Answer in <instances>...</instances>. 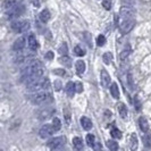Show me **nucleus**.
<instances>
[{
    "instance_id": "nucleus-12",
    "label": "nucleus",
    "mask_w": 151,
    "mask_h": 151,
    "mask_svg": "<svg viewBox=\"0 0 151 151\" xmlns=\"http://www.w3.org/2000/svg\"><path fill=\"white\" fill-rule=\"evenodd\" d=\"M26 45V40L24 37H19L18 39H16L15 42H14V45H13V50H15V51H19V50H22L24 49V47Z\"/></svg>"
},
{
    "instance_id": "nucleus-1",
    "label": "nucleus",
    "mask_w": 151,
    "mask_h": 151,
    "mask_svg": "<svg viewBox=\"0 0 151 151\" xmlns=\"http://www.w3.org/2000/svg\"><path fill=\"white\" fill-rule=\"evenodd\" d=\"M52 101V96L50 92H39L37 94L31 97V102L34 105H43L47 102H51Z\"/></svg>"
},
{
    "instance_id": "nucleus-18",
    "label": "nucleus",
    "mask_w": 151,
    "mask_h": 151,
    "mask_svg": "<svg viewBox=\"0 0 151 151\" xmlns=\"http://www.w3.org/2000/svg\"><path fill=\"white\" fill-rule=\"evenodd\" d=\"M137 144H139V141H137V136H136L135 133H133L131 135V140H129V148L132 151H135L137 149Z\"/></svg>"
},
{
    "instance_id": "nucleus-38",
    "label": "nucleus",
    "mask_w": 151,
    "mask_h": 151,
    "mask_svg": "<svg viewBox=\"0 0 151 151\" xmlns=\"http://www.w3.org/2000/svg\"><path fill=\"white\" fill-rule=\"evenodd\" d=\"M64 117H65V119L67 122V124H69V122H70V114H69V110H68V109H65V110H64Z\"/></svg>"
},
{
    "instance_id": "nucleus-39",
    "label": "nucleus",
    "mask_w": 151,
    "mask_h": 151,
    "mask_svg": "<svg viewBox=\"0 0 151 151\" xmlns=\"http://www.w3.org/2000/svg\"><path fill=\"white\" fill-rule=\"evenodd\" d=\"M83 91V85L81 82H78V83L76 84V92H78V93H81Z\"/></svg>"
},
{
    "instance_id": "nucleus-24",
    "label": "nucleus",
    "mask_w": 151,
    "mask_h": 151,
    "mask_svg": "<svg viewBox=\"0 0 151 151\" xmlns=\"http://www.w3.org/2000/svg\"><path fill=\"white\" fill-rule=\"evenodd\" d=\"M73 145H74V148H75L76 150H82L83 149V141H82V139H80V137H74L73 139Z\"/></svg>"
},
{
    "instance_id": "nucleus-35",
    "label": "nucleus",
    "mask_w": 151,
    "mask_h": 151,
    "mask_svg": "<svg viewBox=\"0 0 151 151\" xmlns=\"http://www.w3.org/2000/svg\"><path fill=\"white\" fill-rule=\"evenodd\" d=\"M143 142H144V145H145V147L150 148V147H151V135H145V136H144Z\"/></svg>"
},
{
    "instance_id": "nucleus-9",
    "label": "nucleus",
    "mask_w": 151,
    "mask_h": 151,
    "mask_svg": "<svg viewBox=\"0 0 151 151\" xmlns=\"http://www.w3.org/2000/svg\"><path fill=\"white\" fill-rule=\"evenodd\" d=\"M53 132H55V129H53L52 125L45 124V125H43V126L41 127L40 132H39V134H40V136H41L42 139H47V137H49V136L52 135Z\"/></svg>"
},
{
    "instance_id": "nucleus-8",
    "label": "nucleus",
    "mask_w": 151,
    "mask_h": 151,
    "mask_svg": "<svg viewBox=\"0 0 151 151\" xmlns=\"http://www.w3.org/2000/svg\"><path fill=\"white\" fill-rule=\"evenodd\" d=\"M119 15H121V17L124 18V21H126V19H133L132 17L134 16V9L132 7H129V6H123L121 8Z\"/></svg>"
},
{
    "instance_id": "nucleus-31",
    "label": "nucleus",
    "mask_w": 151,
    "mask_h": 151,
    "mask_svg": "<svg viewBox=\"0 0 151 151\" xmlns=\"http://www.w3.org/2000/svg\"><path fill=\"white\" fill-rule=\"evenodd\" d=\"M74 52H75L76 56H78V57H83L84 55H85V50H84L82 47L76 45L75 48H74Z\"/></svg>"
},
{
    "instance_id": "nucleus-43",
    "label": "nucleus",
    "mask_w": 151,
    "mask_h": 151,
    "mask_svg": "<svg viewBox=\"0 0 151 151\" xmlns=\"http://www.w3.org/2000/svg\"><path fill=\"white\" fill-rule=\"evenodd\" d=\"M100 148H101V144H100V143L94 144V149H96V150H100Z\"/></svg>"
},
{
    "instance_id": "nucleus-26",
    "label": "nucleus",
    "mask_w": 151,
    "mask_h": 151,
    "mask_svg": "<svg viewBox=\"0 0 151 151\" xmlns=\"http://www.w3.org/2000/svg\"><path fill=\"white\" fill-rule=\"evenodd\" d=\"M59 61H60L64 66H66V67H72V59H70L69 57H67V56L60 57V58H59Z\"/></svg>"
},
{
    "instance_id": "nucleus-41",
    "label": "nucleus",
    "mask_w": 151,
    "mask_h": 151,
    "mask_svg": "<svg viewBox=\"0 0 151 151\" xmlns=\"http://www.w3.org/2000/svg\"><path fill=\"white\" fill-rule=\"evenodd\" d=\"M31 2H32L35 7H39V6H40V4H41V2H40V0H31Z\"/></svg>"
},
{
    "instance_id": "nucleus-44",
    "label": "nucleus",
    "mask_w": 151,
    "mask_h": 151,
    "mask_svg": "<svg viewBox=\"0 0 151 151\" xmlns=\"http://www.w3.org/2000/svg\"><path fill=\"white\" fill-rule=\"evenodd\" d=\"M53 151H65L64 149H61V148H58V149H56V150H53Z\"/></svg>"
},
{
    "instance_id": "nucleus-33",
    "label": "nucleus",
    "mask_w": 151,
    "mask_h": 151,
    "mask_svg": "<svg viewBox=\"0 0 151 151\" xmlns=\"http://www.w3.org/2000/svg\"><path fill=\"white\" fill-rule=\"evenodd\" d=\"M58 51L60 55H64V56H66L68 52V48H67V45L66 43H63V45L59 47V49H58Z\"/></svg>"
},
{
    "instance_id": "nucleus-34",
    "label": "nucleus",
    "mask_w": 151,
    "mask_h": 151,
    "mask_svg": "<svg viewBox=\"0 0 151 151\" xmlns=\"http://www.w3.org/2000/svg\"><path fill=\"white\" fill-rule=\"evenodd\" d=\"M106 43V38H105V35H102V34H100L98 38H97V45L99 47H102V45H105Z\"/></svg>"
},
{
    "instance_id": "nucleus-25",
    "label": "nucleus",
    "mask_w": 151,
    "mask_h": 151,
    "mask_svg": "<svg viewBox=\"0 0 151 151\" xmlns=\"http://www.w3.org/2000/svg\"><path fill=\"white\" fill-rule=\"evenodd\" d=\"M110 93L115 99H117L119 97V90H118V85L116 83H113L110 86Z\"/></svg>"
},
{
    "instance_id": "nucleus-17",
    "label": "nucleus",
    "mask_w": 151,
    "mask_h": 151,
    "mask_svg": "<svg viewBox=\"0 0 151 151\" xmlns=\"http://www.w3.org/2000/svg\"><path fill=\"white\" fill-rule=\"evenodd\" d=\"M81 125H82V127L84 129H86V131H89V129H92V122L89 117H86V116H83L82 118H81Z\"/></svg>"
},
{
    "instance_id": "nucleus-3",
    "label": "nucleus",
    "mask_w": 151,
    "mask_h": 151,
    "mask_svg": "<svg viewBox=\"0 0 151 151\" xmlns=\"http://www.w3.org/2000/svg\"><path fill=\"white\" fill-rule=\"evenodd\" d=\"M26 86H27V90L32 91V92H35L39 90H49L50 82H49V78H41V80H38L33 83L26 85Z\"/></svg>"
},
{
    "instance_id": "nucleus-2",
    "label": "nucleus",
    "mask_w": 151,
    "mask_h": 151,
    "mask_svg": "<svg viewBox=\"0 0 151 151\" xmlns=\"http://www.w3.org/2000/svg\"><path fill=\"white\" fill-rule=\"evenodd\" d=\"M43 76V69L42 68H39L37 70L32 72V73H29V74H25V75H22L21 77V82L23 83H26V85L33 83L38 80H41Z\"/></svg>"
},
{
    "instance_id": "nucleus-4",
    "label": "nucleus",
    "mask_w": 151,
    "mask_h": 151,
    "mask_svg": "<svg viewBox=\"0 0 151 151\" xmlns=\"http://www.w3.org/2000/svg\"><path fill=\"white\" fill-rule=\"evenodd\" d=\"M39 68H41V63L38 59H29L25 61V66L22 68V75L32 73L34 70H37Z\"/></svg>"
},
{
    "instance_id": "nucleus-28",
    "label": "nucleus",
    "mask_w": 151,
    "mask_h": 151,
    "mask_svg": "<svg viewBox=\"0 0 151 151\" xmlns=\"http://www.w3.org/2000/svg\"><path fill=\"white\" fill-rule=\"evenodd\" d=\"M107 147H108V149H109L110 151L118 150V143H117L116 141H113V140H110V141L107 142Z\"/></svg>"
},
{
    "instance_id": "nucleus-22",
    "label": "nucleus",
    "mask_w": 151,
    "mask_h": 151,
    "mask_svg": "<svg viewBox=\"0 0 151 151\" xmlns=\"http://www.w3.org/2000/svg\"><path fill=\"white\" fill-rule=\"evenodd\" d=\"M129 53H131V48L127 47V48H125L121 53H119V60L122 63H124V61L127 60V58H129Z\"/></svg>"
},
{
    "instance_id": "nucleus-14",
    "label": "nucleus",
    "mask_w": 151,
    "mask_h": 151,
    "mask_svg": "<svg viewBox=\"0 0 151 151\" xmlns=\"http://www.w3.org/2000/svg\"><path fill=\"white\" fill-rule=\"evenodd\" d=\"M110 81H111L110 80V76L107 73V70L106 69H102L101 70V84H102V86H105V88L109 86Z\"/></svg>"
},
{
    "instance_id": "nucleus-20",
    "label": "nucleus",
    "mask_w": 151,
    "mask_h": 151,
    "mask_svg": "<svg viewBox=\"0 0 151 151\" xmlns=\"http://www.w3.org/2000/svg\"><path fill=\"white\" fill-rule=\"evenodd\" d=\"M75 66H76V72H77L78 75H82L84 72H85V63L83 60H77Z\"/></svg>"
},
{
    "instance_id": "nucleus-10",
    "label": "nucleus",
    "mask_w": 151,
    "mask_h": 151,
    "mask_svg": "<svg viewBox=\"0 0 151 151\" xmlns=\"http://www.w3.org/2000/svg\"><path fill=\"white\" fill-rule=\"evenodd\" d=\"M135 25V21L134 19H126L122 23V25L119 26L122 33H129V31L132 30Z\"/></svg>"
},
{
    "instance_id": "nucleus-5",
    "label": "nucleus",
    "mask_w": 151,
    "mask_h": 151,
    "mask_svg": "<svg viewBox=\"0 0 151 151\" xmlns=\"http://www.w3.org/2000/svg\"><path fill=\"white\" fill-rule=\"evenodd\" d=\"M10 27H12V30L15 31V32L23 33V32H26L30 29V23L27 22V21H15V22L12 23Z\"/></svg>"
},
{
    "instance_id": "nucleus-42",
    "label": "nucleus",
    "mask_w": 151,
    "mask_h": 151,
    "mask_svg": "<svg viewBox=\"0 0 151 151\" xmlns=\"http://www.w3.org/2000/svg\"><path fill=\"white\" fill-rule=\"evenodd\" d=\"M135 107L140 110V108H141V105H140V102H139V100L135 98Z\"/></svg>"
},
{
    "instance_id": "nucleus-36",
    "label": "nucleus",
    "mask_w": 151,
    "mask_h": 151,
    "mask_svg": "<svg viewBox=\"0 0 151 151\" xmlns=\"http://www.w3.org/2000/svg\"><path fill=\"white\" fill-rule=\"evenodd\" d=\"M102 6L105 9L109 10L111 8V0H102Z\"/></svg>"
},
{
    "instance_id": "nucleus-19",
    "label": "nucleus",
    "mask_w": 151,
    "mask_h": 151,
    "mask_svg": "<svg viewBox=\"0 0 151 151\" xmlns=\"http://www.w3.org/2000/svg\"><path fill=\"white\" fill-rule=\"evenodd\" d=\"M29 47L32 50H37L39 48L38 41H37V39H35V37L33 34H30V37H29Z\"/></svg>"
},
{
    "instance_id": "nucleus-29",
    "label": "nucleus",
    "mask_w": 151,
    "mask_h": 151,
    "mask_svg": "<svg viewBox=\"0 0 151 151\" xmlns=\"http://www.w3.org/2000/svg\"><path fill=\"white\" fill-rule=\"evenodd\" d=\"M86 143L90 147H94V144H96V136L93 135V134H88L86 135Z\"/></svg>"
},
{
    "instance_id": "nucleus-11",
    "label": "nucleus",
    "mask_w": 151,
    "mask_h": 151,
    "mask_svg": "<svg viewBox=\"0 0 151 151\" xmlns=\"http://www.w3.org/2000/svg\"><path fill=\"white\" fill-rule=\"evenodd\" d=\"M53 114H55V109L53 108H45V109H42L39 113V119H41V121L48 119V118L52 117Z\"/></svg>"
},
{
    "instance_id": "nucleus-6",
    "label": "nucleus",
    "mask_w": 151,
    "mask_h": 151,
    "mask_svg": "<svg viewBox=\"0 0 151 151\" xmlns=\"http://www.w3.org/2000/svg\"><path fill=\"white\" fill-rule=\"evenodd\" d=\"M24 12H25V7L22 6V5H19V6H17L15 8H12V9H9L7 12V19H13V18H17V17H19L21 15L24 14Z\"/></svg>"
},
{
    "instance_id": "nucleus-13",
    "label": "nucleus",
    "mask_w": 151,
    "mask_h": 151,
    "mask_svg": "<svg viewBox=\"0 0 151 151\" xmlns=\"http://www.w3.org/2000/svg\"><path fill=\"white\" fill-rule=\"evenodd\" d=\"M22 0H5L4 1V4H2V6L4 8L6 9V10H9V9H12V8H15L17 6H19V2H21Z\"/></svg>"
},
{
    "instance_id": "nucleus-30",
    "label": "nucleus",
    "mask_w": 151,
    "mask_h": 151,
    "mask_svg": "<svg viewBox=\"0 0 151 151\" xmlns=\"http://www.w3.org/2000/svg\"><path fill=\"white\" fill-rule=\"evenodd\" d=\"M52 126L53 129H55V132H57V131H59L61 129V123L59 121V118H57V117H55L52 119Z\"/></svg>"
},
{
    "instance_id": "nucleus-40",
    "label": "nucleus",
    "mask_w": 151,
    "mask_h": 151,
    "mask_svg": "<svg viewBox=\"0 0 151 151\" xmlns=\"http://www.w3.org/2000/svg\"><path fill=\"white\" fill-rule=\"evenodd\" d=\"M53 56H55V55H53L52 51H48V52L45 53V58H47V59H49V60H51V59H52Z\"/></svg>"
},
{
    "instance_id": "nucleus-23",
    "label": "nucleus",
    "mask_w": 151,
    "mask_h": 151,
    "mask_svg": "<svg viewBox=\"0 0 151 151\" xmlns=\"http://www.w3.org/2000/svg\"><path fill=\"white\" fill-rule=\"evenodd\" d=\"M50 17H51V15H50V12L48 9H43L40 14V19L42 23H47L50 19Z\"/></svg>"
},
{
    "instance_id": "nucleus-37",
    "label": "nucleus",
    "mask_w": 151,
    "mask_h": 151,
    "mask_svg": "<svg viewBox=\"0 0 151 151\" xmlns=\"http://www.w3.org/2000/svg\"><path fill=\"white\" fill-rule=\"evenodd\" d=\"M53 74H56V75H60V76H65L66 72H65L64 69H60V68H56V69H53Z\"/></svg>"
},
{
    "instance_id": "nucleus-16",
    "label": "nucleus",
    "mask_w": 151,
    "mask_h": 151,
    "mask_svg": "<svg viewBox=\"0 0 151 151\" xmlns=\"http://www.w3.org/2000/svg\"><path fill=\"white\" fill-rule=\"evenodd\" d=\"M76 92V84H74L73 82H68L66 84V93L69 98H73L74 94Z\"/></svg>"
},
{
    "instance_id": "nucleus-21",
    "label": "nucleus",
    "mask_w": 151,
    "mask_h": 151,
    "mask_svg": "<svg viewBox=\"0 0 151 151\" xmlns=\"http://www.w3.org/2000/svg\"><path fill=\"white\" fill-rule=\"evenodd\" d=\"M139 125H140V129H141L142 132H148V129H149V123H148V121L144 117H140Z\"/></svg>"
},
{
    "instance_id": "nucleus-27",
    "label": "nucleus",
    "mask_w": 151,
    "mask_h": 151,
    "mask_svg": "<svg viewBox=\"0 0 151 151\" xmlns=\"http://www.w3.org/2000/svg\"><path fill=\"white\" fill-rule=\"evenodd\" d=\"M113 53L111 52H106L104 53V57H102V59H104V63L106 64V65H109V64H111V61H113Z\"/></svg>"
},
{
    "instance_id": "nucleus-15",
    "label": "nucleus",
    "mask_w": 151,
    "mask_h": 151,
    "mask_svg": "<svg viewBox=\"0 0 151 151\" xmlns=\"http://www.w3.org/2000/svg\"><path fill=\"white\" fill-rule=\"evenodd\" d=\"M117 110H118V114L121 115V117L123 119L127 118V108H126V106L123 102H118L117 104Z\"/></svg>"
},
{
    "instance_id": "nucleus-7",
    "label": "nucleus",
    "mask_w": 151,
    "mask_h": 151,
    "mask_svg": "<svg viewBox=\"0 0 151 151\" xmlns=\"http://www.w3.org/2000/svg\"><path fill=\"white\" fill-rule=\"evenodd\" d=\"M65 143V137L64 136H57V137H53L51 140L48 141V148H50L51 150H56L58 148H61Z\"/></svg>"
},
{
    "instance_id": "nucleus-32",
    "label": "nucleus",
    "mask_w": 151,
    "mask_h": 151,
    "mask_svg": "<svg viewBox=\"0 0 151 151\" xmlns=\"http://www.w3.org/2000/svg\"><path fill=\"white\" fill-rule=\"evenodd\" d=\"M110 135L113 136L114 139H121L122 132L118 129H113L111 131H110Z\"/></svg>"
}]
</instances>
